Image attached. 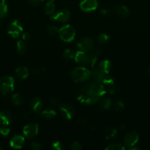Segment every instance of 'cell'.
Here are the masks:
<instances>
[{
  "mask_svg": "<svg viewBox=\"0 0 150 150\" xmlns=\"http://www.w3.org/2000/svg\"><path fill=\"white\" fill-rule=\"evenodd\" d=\"M105 93L102 83L93 80L81 88L78 94L77 100L85 105H92L99 102Z\"/></svg>",
  "mask_w": 150,
  "mask_h": 150,
  "instance_id": "1",
  "label": "cell"
},
{
  "mask_svg": "<svg viewBox=\"0 0 150 150\" xmlns=\"http://www.w3.org/2000/svg\"><path fill=\"white\" fill-rule=\"evenodd\" d=\"M75 61L81 65H87L94 67L97 61V55L94 53H89L83 51H78L75 53Z\"/></svg>",
  "mask_w": 150,
  "mask_h": 150,
  "instance_id": "2",
  "label": "cell"
},
{
  "mask_svg": "<svg viewBox=\"0 0 150 150\" xmlns=\"http://www.w3.org/2000/svg\"><path fill=\"white\" fill-rule=\"evenodd\" d=\"M71 77L76 83H82L91 78V71L84 67H79L71 72Z\"/></svg>",
  "mask_w": 150,
  "mask_h": 150,
  "instance_id": "3",
  "label": "cell"
},
{
  "mask_svg": "<svg viewBox=\"0 0 150 150\" xmlns=\"http://www.w3.org/2000/svg\"><path fill=\"white\" fill-rule=\"evenodd\" d=\"M14 79L11 76H3L0 78V92L6 95L14 89Z\"/></svg>",
  "mask_w": 150,
  "mask_h": 150,
  "instance_id": "4",
  "label": "cell"
},
{
  "mask_svg": "<svg viewBox=\"0 0 150 150\" xmlns=\"http://www.w3.org/2000/svg\"><path fill=\"white\" fill-rule=\"evenodd\" d=\"M75 29L71 25H66L59 29L58 35L60 39L64 42H70L74 40L75 37Z\"/></svg>",
  "mask_w": 150,
  "mask_h": 150,
  "instance_id": "5",
  "label": "cell"
},
{
  "mask_svg": "<svg viewBox=\"0 0 150 150\" xmlns=\"http://www.w3.org/2000/svg\"><path fill=\"white\" fill-rule=\"evenodd\" d=\"M76 46L80 51L90 52L94 48V41L91 38H84L78 41Z\"/></svg>",
  "mask_w": 150,
  "mask_h": 150,
  "instance_id": "6",
  "label": "cell"
},
{
  "mask_svg": "<svg viewBox=\"0 0 150 150\" xmlns=\"http://www.w3.org/2000/svg\"><path fill=\"white\" fill-rule=\"evenodd\" d=\"M23 32V28L20 22L17 20L12 21L7 27V33L13 38H16Z\"/></svg>",
  "mask_w": 150,
  "mask_h": 150,
  "instance_id": "7",
  "label": "cell"
},
{
  "mask_svg": "<svg viewBox=\"0 0 150 150\" xmlns=\"http://www.w3.org/2000/svg\"><path fill=\"white\" fill-rule=\"evenodd\" d=\"M138 139H139V136L136 132L133 131V130L129 131L124 136V145L127 147V149L132 147V146H135L136 144L138 143Z\"/></svg>",
  "mask_w": 150,
  "mask_h": 150,
  "instance_id": "8",
  "label": "cell"
},
{
  "mask_svg": "<svg viewBox=\"0 0 150 150\" xmlns=\"http://www.w3.org/2000/svg\"><path fill=\"white\" fill-rule=\"evenodd\" d=\"M38 125L35 123H31L24 126L23 129V133L24 136L27 139H32L38 133Z\"/></svg>",
  "mask_w": 150,
  "mask_h": 150,
  "instance_id": "9",
  "label": "cell"
},
{
  "mask_svg": "<svg viewBox=\"0 0 150 150\" xmlns=\"http://www.w3.org/2000/svg\"><path fill=\"white\" fill-rule=\"evenodd\" d=\"M60 111L62 117L66 119V120H71V119L73 118L75 114L74 107L68 103H65L60 105Z\"/></svg>",
  "mask_w": 150,
  "mask_h": 150,
  "instance_id": "10",
  "label": "cell"
},
{
  "mask_svg": "<svg viewBox=\"0 0 150 150\" xmlns=\"http://www.w3.org/2000/svg\"><path fill=\"white\" fill-rule=\"evenodd\" d=\"M69 18H70V12L66 9L60 10L55 14L51 15V16L50 17L51 20L61 22V23L68 21Z\"/></svg>",
  "mask_w": 150,
  "mask_h": 150,
  "instance_id": "11",
  "label": "cell"
},
{
  "mask_svg": "<svg viewBox=\"0 0 150 150\" xmlns=\"http://www.w3.org/2000/svg\"><path fill=\"white\" fill-rule=\"evenodd\" d=\"M98 7L97 0H82L79 4V7L84 12L94 11Z\"/></svg>",
  "mask_w": 150,
  "mask_h": 150,
  "instance_id": "12",
  "label": "cell"
},
{
  "mask_svg": "<svg viewBox=\"0 0 150 150\" xmlns=\"http://www.w3.org/2000/svg\"><path fill=\"white\" fill-rule=\"evenodd\" d=\"M25 142L24 137L20 135H16L11 139L10 142V146L14 149H21Z\"/></svg>",
  "mask_w": 150,
  "mask_h": 150,
  "instance_id": "13",
  "label": "cell"
},
{
  "mask_svg": "<svg viewBox=\"0 0 150 150\" xmlns=\"http://www.w3.org/2000/svg\"><path fill=\"white\" fill-rule=\"evenodd\" d=\"M44 106V103L42 100L38 97L34 98L30 101V107L32 111L35 113H38L41 111Z\"/></svg>",
  "mask_w": 150,
  "mask_h": 150,
  "instance_id": "14",
  "label": "cell"
},
{
  "mask_svg": "<svg viewBox=\"0 0 150 150\" xmlns=\"http://www.w3.org/2000/svg\"><path fill=\"white\" fill-rule=\"evenodd\" d=\"M12 120L13 117L8 111H2L0 112V125L4 126L9 125Z\"/></svg>",
  "mask_w": 150,
  "mask_h": 150,
  "instance_id": "15",
  "label": "cell"
},
{
  "mask_svg": "<svg viewBox=\"0 0 150 150\" xmlns=\"http://www.w3.org/2000/svg\"><path fill=\"white\" fill-rule=\"evenodd\" d=\"M102 135L106 139H113L117 136V130L113 127H106L103 130Z\"/></svg>",
  "mask_w": 150,
  "mask_h": 150,
  "instance_id": "16",
  "label": "cell"
},
{
  "mask_svg": "<svg viewBox=\"0 0 150 150\" xmlns=\"http://www.w3.org/2000/svg\"><path fill=\"white\" fill-rule=\"evenodd\" d=\"M16 76L19 81H23L29 76V70L26 67H19L16 69Z\"/></svg>",
  "mask_w": 150,
  "mask_h": 150,
  "instance_id": "17",
  "label": "cell"
},
{
  "mask_svg": "<svg viewBox=\"0 0 150 150\" xmlns=\"http://www.w3.org/2000/svg\"><path fill=\"white\" fill-rule=\"evenodd\" d=\"M114 12L119 17L121 18H126L129 15V9L124 5H119L116 7Z\"/></svg>",
  "mask_w": 150,
  "mask_h": 150,
  "instance_id": "18",
  "label": "cell"
},
{
  "mask_svg": "<svg viewBox=\"0 0 150 150\" xmlns=\"http://www.w3.org/2000/svg\"><path fill=\"white\" fill-rule=\"evenodd\" d=\"M105 73H103L99 68V69H94L91 71V78L93 79V80L101 82V81L104 79Z\"/></svg>",
  "mask_w": 150,
  "mask_h": 150,
  "instance_id": "19",
  "label": "cell"
},
{
  "mask_svg": "<svg viewBox=\"0 0 150 150\" xmlns=\"http://www.w3.org/2000/svg\"><path fill=\"white\" fill-rule=\"evenodd\" d=\"M112 68V63L110 60H103L99 64V69L105 74H108Z\"/></svg>",
  "mask_w": 150,
  "mask_h": 150,
  "instance_id": "20",
  "label": "cell"
},
{
  "mask_svg": "<svg viewBox=\"0 0 150 150\" xmlns=\"http://www.w3.org/2000/svg\"><path fill=\"white\" fill-rule=\"evenodd\" d=\"M111 100L109 98H104L100 100L99 104V108L101 110H109L111 105Z\"/></svg>",
  "mask_w": 150,
  "mask_h": 150,
  "instance_id": "21",
  "label": "cell"
},
{
  "mask_svg": "<svg viewBox=\"0 0 150 150\" xmlns=\"http://www.w3.org/2000/svg\"><path fill=\"white\" fill-rule=\"evenodd\" d=\"M7 12H8V8H7L5 0H0V18H5Z\"/></svg>",
  "mask_w": 150,
  "mask_h": 150,
  "instance_id": "22",
  "label": "cell"
},
{
  "mask_svg": "<svg viewBox=\"0 0 150 150\" xmlns=\"http://www.w3.org/2000/svg\"><path fill=\"white\" fill-rule=\"evenodd\" d=\"M11 101L15 106H19L21 105L24 103V99L20 94H15L12 96Z\"/></svg>",
  "mask_w": 150,
  "mask_h": 150,
  "instance_id": "23",
  "label": "cell"
},
{
  "mask_svg": "<svg viewBox=\"0 0 150 150\" xmlns=\"http://www.w3.org/2000/svg\"><path fill=\"white\" fill-rule=\"evenodd\" d=\"M41 116L44 117V119L46 120H51L56 116V111L54 110H45V111H42L41 113Z\"/></svg>",
  "mask_w": 150,
  "mask_h": 150,
  "instance_id": "24",
  "label": "cell"
},
{
  "mask_svg": "<svg viewBox=\"0 0 150 150\" xmlns=\"http://www.w3.org/2000/svg\"><path fill=\"white\" fill-rule=\"evenodd\" d=\"M16 48H17L18 52L21 54H24L26 51V49H27L26 43L23 40L18 41L17 43H16Z\"/></svg>",
  "mask_w": 150,
  "mask_h": 150,
  "instance_id": "25",
  "label": "cell"
},
{
  "mask_svg": "<svg viewBox=\"0 0 150 150\" xmlns=\"http://www.w3.org/2000/svg\"><path fill=\"white\" fill-rule=\"evenodd\" d=\"M55 10V5L53 1H49L46 3L45 6V12L48 15H52Z\"/></svg>",
  "mask_w": 150,
  "mask_h": 150,
  "instance_id": "26",
  "label": "cell"
},
{
  "mask_svg": "<svg viewBox=\"0 0 150 150\" xmlns=\"http://www.w3.org/2000/svg\"><path fill=\"white\" fill-rule=\"evenodd\" d=\"M109 39H110V37L107 34H100L99 36L98 37L97 41H98V43H99L100 45H104V44H106L108 42Z\"/></svg>",
  "mask_w": 150,
  "mask_h": 150,
  "instance_id": "27",
  "label": "cell"
},
{
  "mask_svg": "<svg viewBox=\"0 0 150 150\" xmlns=\"http://www.w3.org/2000/svg\"><path fill=\"white\" fill-rule=\"evenodd\" d=\"M106 150H124L125 146L121 144H112L105 148Z\"/></svg>",
  "mask_w": 150,
  "mask_h": 150,
  "instance_id": "28",
  "label": "cell"
},
{
  "mask_svg": "<svg viewBox=\"0 0 150 150\" xmlns=\"http://www.w3.org/2000/svg\"><path fill=\"white\" fill-rule=\"evenodd\" d=\"M75 57V52L72 51L71 49H66L63 52V57L66 59H74Z\"/></svg>",
  "mask_w": 150,
  "mask_h": 150,
  "instance_id": "29",
  "label": "cell"
},
{
  "mask_svg": "<svg viewBox=\"0 0 150 150\" xmlns=\"http://www.w3.org/2000/svg\"><path fill=\"white\" fill-rule=\"evenodd\" d=\"M124 103L121 100H118L114 103V109L116 111H121L124 108Z\"/></svg>",
  "mask_w": 150,
  "mask_h": 150,
  "instance_id": "30",
  "label": "cell"
},
{
  "mask_svg": "<svg viewBox=\"0 0 150 150\" xmlns=\"http://www.w3.org/2000/svg\"><path fill=\"white\" fill-rule=\"evenodd\" d=\"M51 149L55 150H63L65 149V146L60 142H55L51 145Z\"/></svg>",
  "mask_w": 150,
  "mask_h": 150,
  "instance_id": "31",
  "label": "cell"
},
{
  "mask_svg": "<svg viewBox=\"0 0 150 150\" xmlns=\"http://www.w3.org/2000/svg\"><path fill=\"white\" fill-rule=\"evenodd\" d=\"M58 32L59 29L54 26H49V27L48 28V29H47V32H48L49 35H51V36H54V35H57V34H58Z\"/></svg>",
  "mask_w": 150,
  "mask_h": 150,
  "instance_id": "32",
  "label": "cell"
},
{
  "mask_svg": "<svg viewBox=\"0 0 150 150\" xmlns=\"http://www.w3.org/2000/svg\"><path fill=\"white\" fill-rule=\"evenodd\" d=\"M49 103L54 106H60L61 105V102H60V100L57 98H51L49 99Z\"/></svg>",
  "mask_w": 150,
  "mask_h": 150,
  "instance_id": "33",
  "label": "cell"
},
{
  "mask_svg": "<svg viewBox=\"0 0 150 150\" xmlns=\"http://www.w3.org/2000/svg\"><path fill=\"white\" fill-rule=\"evenodd\" d=\"M70 149L72 150H79L82 149V146L78 142H74L71 144Z\"/></svg>",
  "mask_w": 150,
  "mask_h": 150,
  "instance_id": "34",
  "label": "cell"
},
{
  "mask_svg": "<svg viewBox=\"0 0 150 150\" xmlns=\"http://www.w3.org/2000/svg\"><path fill=\"white\" fill-rule=\"evenodd\" d=\"M10 132V129L7 127H3L0 129V134L3 136H8Z\"/></svg>",
  "mask_w": 150,
  "mask_h": 150,
  "instance_id": "35",
  "label": "cell"
},
{
  "mask_svg": "<svg viewBox=\"0 0 150 150\" xmlns=\"http://www.w3.org/2000/svg\"><path fill=\"white\" fill-rule=\"evenodd\" d=\"M31 148L33 150H41L43 149V145L38 142H33L31 144Z\"/></svg>",
  "mask_w": 150,
  "mask_h": 150,
  "instance_id": "36",
  "label": "cell"
},
{
  "mask_svg": "<svg viewBox=\"0 0 150 150\" xmlns=\"http://www.w3.org/2000/svg\"><path fill=\"white\" fill-rule=\"evenodd\" d=\"M32 5H38V4H41L44 0H27Z\"/></svg>",
  "mask_w": 150,
  "mask_h": 150,
  "instance_id": "37",
  "label": "cell"
},
{
  "mask_svg": "<svg viewBox=\"0 0 150 150\" xmlns=\"http://www.w3.org/2000/svg\"><path fill=\"white\" fill-rule=\"evenodd\" d=\"M111 12L112 10H110V9H102L101 11V13L103 16H107L111 13Z\"/></svg>",
  "mask_w": 150,
  "mask_h": 150,
  "instance_id": "38",
  "label": "cell"
},
{
  "mask_svg": "<svg viewBox=\"0 0 150 150\" xmlns=\"http://www.w3.org/2000/svg\"><path fill=\"white\" fill-rule=\"evenodd\" d=\"M30 35L29 33H27V32L23 33V35H22V38H23L24 40H29L30 39Z\"/></svg>",
  "mask_w": 150,
  "mask_h": 150,
  "instance_id": "39",
  "label": "cell"
},
{
  "mask_svg": "<svg viewBox=\"0 0 150 150\" xmlns=\"http://www.w3.org/2000/svg\"><path fill=\"white\" fill-rule=\"evenodd\" d=\"M78 122L79 123V125H80L81 126H85V125L87 124L85 120H83L82 119H79V120H78Z\"/></svg>",
  "mask_w": 150,
  "mask_h": 150,
  "instance_id": "40",
  "label": "cell"
},
{
  "mask_svg": "<svg viewBox=\"0 0 150 150\" xmlns=\"http://www.w3.org/2000/svg\"><path fill=\"white\" fill-rule=\"evenodd\" d=\"M147 72H148V73L150 74V67H149L148 68H147Z\"/></svg>",
  "mask_w": 150,
  "mask_h": 150,
  "instance_id": "41",
  "label": "cell"
},
{
  "mask_svg": "<svg viewBox=\"0 0 150 150\" xmlns=\"http://www.w3.org/2000/svg\"><path fill=\"white\" fill-rule=\"evenodd\" d=\"M2 149V147H1V146H0V149Z\"/></svg>",
  "mask_w": 150,
  "mask_h": 150,
  "instance_id": "42",
  "label": "cell"
},
{
  "mask_svg": "<svg viewBox=\"0 0 150 150\" xmlns=\"http://www.w3.org/2000/svg\"><path fill=\"white\" fill-rule=\"evenodd\" d=\"M50 1H54V0H50Z\"/></svg>",
  "mask_w": 150,
  "mask_h": 150,
  "instance_id": "43",
  "label": "cell"
}]
</instances>
